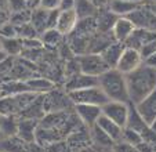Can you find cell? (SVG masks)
Masks as SVG:
<instances>
[{"mask_svg": "<svg viewBox=\"0 0 156 152\" xmlns=\"http://www.w3.org/2000/svg\"><path fill=\"white\" fill-rule=\"evenodd\" d=\"M127 90L131 104H138L156 89V68L142 64L136 71L126 75Z\"/></svg>", "mask_w": 156, "mask_h": 152, "instance_id": "obj_1", "label": "cell"}, {"mask_svg": "<svg viewBox=\"0 0 156 152\" xmlns=\"http://www.w3.org/2000/svg\"><path fill=\"white\" fill-rule=\"evenodd\" d=\"M98 86L102 89L109 100L130 103L126 75L116 68H109L106 72L98 76Z\"/></svg>", "mask_w": 156, "mask_h": 152, "instance_id": "obj_2", "label": "cell"}, {"mask_svg": "<svg viewBox=\"0 0 156 152\" xmlns=\"http://www.w3.org/2000/svg\"><path fill=\"white\" fill-rule=\"evenodd\" d=\"M71 97V101L73 104H90V105L102 107L109 101L106 94L100 86H93V87L82 89V90L71 91L68 93Z\"/></svg>", "mask_w": 156, "mask_h": 152, "instance_id": "obj_3", "label": "cell"}, {"mask_svg": "<svg viewBox=\"0 0 156 152\" xmlns=\"http://www.w3.org/2000/svg\"><path fill=\"white\" fill-rule=\"evenodd\" d=\"M80 72L91 76H100L109 69V65L105 62L101 54L97 53H86L82 56H76Z\"/></svg>", "mask_w": 156, "mask_h": 152, "instance_id": "obj_4", "label": "cell"}, {"mask_svg": "<svg viewBox=\"0 0 156 152\" xmlns=\"http://www.w3.org/2000/svg\"><path fill=\"white\" fill-rule=\"evenodd\" d=\"M75 104L71 101V97L65 90H51L44 94V112H61V111H73Z\"/></svg>", "mask_w": 156, "mask_h": 152, "instance_id": "obj_5", "label": "cell"}, {"mask_svg": "<svg viewBox=\"0 0 156 152\" xmlns=\"http://www.w3.org/2000/svg\"><path fill=\"white\" fill-rule=\"evenodd\" d=\"M127 17L131 20V22L134 24V27L137 29L156 32V13L153 10H151L149 7L145 6V3L141 4L138 9L134 10Z\"/></svg>", "mask_w": 156, "mask_h": 152, "instance_id": "obj_6", "label": "cell"}, {"mask_svg": "<svg viewBox=\"0 0 156 152\" xmlns=\"http://www.w3.org/2000/svg\"><path fill=\"white\" fill-rule=\"evenodd\" d=\"M102 109V115L109 119H112L119 126L126 127L127 125V118H129L130 111V103H123V101H112L109 100L106 104L101 107Z\"/></svg>", "mask_w": 156, "mask_h": 152, "instance_id": "obj_7", "label": "cell"}, {"mask_svg": "<svg viewBox=\"0 0 156 152\" xmlns=\"http://www.w3.org/2000/svg\"><path fill=\"white\" fill-rule=\"evenodd\" d=\"M142 64H144V60H142L141 54H140V50L134 49V47L126 46L120 56V58H119V61H118L116 69L120 71L124 75H127V73L136 71L137 68L141 67Z\"/></svg>", "mask_w": 156, "mask_h": 152, "instance_id": "obj_8", "label": "cell"}, {"mask_svg": "<svg viewBox=\"0 0 156 152\" xmlns=\"http://www.w3.org/2000/svg\"><path fill=\"white\" fill-rule=\"evenodd\" d=\"M93 86H98V76H91L86 75L83 72H77L66 78L64 83V90L66 93H71V91L82 90V89L93 87Z\"/></svg>", "mask_w": 156, "mask_h": 152, "instance_id": "obj_9", "label": "cell"}, {"mask_svg": "<svg viewBox=\"0 0 156 152\" xmlns=\"http://www.w3.org/2000/svg\"><path fill=\"white\" fill-rule=\"evenodd\" d=\"M73 111L80 119V122L86 127H93L97 123L98 118L102 115V109L98 105H90V104H75Z\"/></svg>", "mask_w": 156, "mask_h": 152, "instance_id": "obj_10", "label": "cell"}, {"mask_svg": "<svg viewBox=\"0 0 156 152\" xmlns=\"http://www.w3.org/2000/svg\"><path fill=\"white\" fill-rule=\"evenodd\" d=\"M77 22H79V15H77L75 9L59 11V17H58V22H57L55 29L66 38V36H69L75 31Z\"/></svg>", "mask_w": 156, "mask_h": 152, "instance_id": "obj_11", "label": "cell"}, {"mask_svg": "<svg viewBox=\"0 0 156 152\" xmlns=\"http://www.w3.org/2000/svg\"><path fill=\"white\" fill-rule=\"evenodd\" d=\"M37 119H28V118H18V130L17 136L25 143H36V132L39 129Z\"/></svg>", "mask_w": 156, "mask_h": 152, "instance_id": "obj_12", "label": "cell"}, {"mask_svg": "<svg viewBox=\"0 0 156 152\" xmlns=\"http://www.w3.org/2000/svg\"><path fill=\"white\" fill-rule=\"evenodd\" d=\"M95 27H97V32H102V33H109L112 32L113 25H115L118 15H115L111 10L106 7L98 9V13L95 14Z\"/></svg>", "mask_w": 156, "mask_h": 152, "instance_id": "obj_13", "label": "cell"}, {"mask_svg": "<svg viewBox=\"0 0 156 152\" xmlns=\"http://www.w3.org/2000/svg\"><path fill=\"white\" fill-rule=\"evenodd\" d=\"M134 105L140 112V115L145 119V122L151 125V122L156 118V89L148 94L144 100H141L138 104H134Z\"/></svg>", "mask_w": 156, "mask_h": 152, "instance_id": "obj_14", "label": "cell"}, {"mask_svg": "<svg viewBox=\"0 0 156 152\" xmlns=\"http://www.w3.org/2000/svg\"><path fill=\"white\" fill-rule=\"evenodd\" d=\"M134 31H136V27H134V24L131 22V20L129 17H119L116 20L115 25H113L112 35L116 42L126 43L127 39L133 35Z\"/></svg>", "mask_w": 156, "mask_h": 152, "instance_id": "obj_15", "label": "cell"}, {"mask_svg": "<svg viewBox=\"0 0 156 152\" xmlns=\"http://www.w3.org/2000/svg\"><path fill=\"white\" fill-rule=\"evenodd\" d=\"M90 132V138H91V144L98 148L101 152L102 151H108V149H112L113 147V140L101 129L98 125H94L93 127L88 129Z\"/></svg>", "mask_w": 156, "mask_h": 152, "instance_id": "obj_16", "label": "cell"}, {"mask_svg": "<svg viewBox=\"0 0 156 152\" xmlns=\"http://www.w3.org/2000/svg\"><path fill=\"white\" fill-rule=\"evenodd\" d=\"M0 151L2 152H30V144L21 140L18 136L0 138Z\"/></svg>", "mask_w": 156, "mask_h": 152, "instance_id": "obj_17", "label": "cell"}, {"mask_svg": "<svg viewBox=\"0 0 156 152\" xmlns=\"http://www.w3.org/2000/svg\"><path fill=\"white\" fill-rule=\"evenodd\" d=\"M95 125L100 126L101 129H102L104 132L109 136V137L112 138L113 143H118V141L122 140V136H123V129H124V127L119 126L118 123L113 122L112 119H109V118L101 115V116L98 118V120H97V123H95Z\"/></svg>", "mask_w": 156, "mask_h": 152, "instance_id": "obj_18", "label": "cell"}, {"mask_svg": "<svg viewBox=\"0 0 156 152\" xmlns=\"http://www.w3.org/2000/svg\"><path fill=\"white\" fill-rule=\"evenodd\" d=\"M124 47H126L124 43H120V42L115 40L101 53V56H102V58L105 60L106 64L109 65V68H116L118 61H119V58H120L122 53H123Z\"/></svg>", "mask_w": 156, "mask_h": 152, "instance_id": "obj_19", "label": "cell"}, {"mask_svg": "<svg viewBox=\"0 0 156 152\" xmlns=\"http://www.w3.org/2000/svg\"><path fill=\"white\" fill-rule=\"evenodd\" d=\"M27 83L30 91L36 94H47L55 89V83L50 78H43V76H33L27 80Z\"/></svg>", "mask_w": 156, "mask_h": 152, "instance_id": "obj_20", "label": "cell"}, {"mask_svg": "<svg viewBox=\"0 0 156 152\" xmlns=\"http://www.w3.org/2000/svg\"><path fill=\"white\" fill-rule=\"evenodd\" d=\"M126 127L136 130V132H138L140 134H142V133L149 127V125L145 122V119L140 115V112L137 111L136 105L131 104V103H130V111H129V118H127Z\"/></svg>", "mask_w": 156, "mask_h": 152, "instance_id": "obj_21", "label": "cell"}, {"mask_svg": "<svg viewBox=\"0 0 156 152\" xmlns=\"http://www.w3.org/2000/svg\"><path fill=\"white\" fill-rule=\"evenodd\" d=\"M2 50L9 57H18L24 53V42L18 36L15 38H3L2 36Z\"/></svg>", "mask_w": 156, "mask_h": 152, "instance_id": "obj_22", "label": "cell"}, {"mask_svg": "<svg viewBox=\"0 0 156 152\" xmlns=\"http://www.w3.org/2000/svg\"><path fill=\"white\" fill-rule=\"evenodd\" d=\"M47 18H48V10L43 9V7H37V9L32 10L30 24H32V27L36 29V32L39 33V36L44 31H47Z\"/></svg>", "mask_w": 156, "mask_h": 152, "instance_id": "obj_23", "label": "cell"}, {"mask_svg": "<svg viewBox=\"0 0 156 152\" xmlns=\"http://www.w3.org/2000/svg\"><path fill=\"white\" fill-rule=\"evenodd\" d=\"M141 4L133 3L129 0H113L111 4H108V9L118 17H127L130 15L134 10H137Z\"/></svg>", "mask_w": 156, "mask_h": 152, "instance_id": "obj_24", "label": "cell"}, {"mask_svg": "<svg viewBox=\"0 0 156 152\" xmlns=\"http://www.w3.org/2000/svg\"><path fill=\"white\" fill-rule=\"evenodd\" d=\"M0 130L3 137L17 136L18 116L17 115H0Z\"/></svg>", "mask_w": 156, "mask_h": 152, "instance_id": "obj_25", "label": "cell"}, {"mask_svg": "<svg viewBox=\"0 0 156 152\" xmlns=\"http://www.w3.org/2000/svg\"><path fill=\"white\" fill-rule=\"evenodd\" d=\"M39 38H40L43 46L48 47V49H57L58 46H61L65 36L61 35L57 29H47V31H44Z\"/></svg>", "mask_w": 156, "mask_h": 152, "instance_id": "obj_26", "label": "cell"}, {"mask_svg": "<svg viewBox=\"0 0 156 152\" xmlns=\"http://www.w3.org/2000/svg\"><path fill=\"white\" fill-rule=\"evenodd\" d=\"M79 20L83 18H90V17H95V14L98 13V9L90 0H76V6H75Z\"/></svg>", "mask_w": 156, "mask_h": 152, "instance_id": "obj_27", "label": "cell"}, {"mask_svg": "<svg viewBox=\"0 0 156 152\" xmlns=\"http://www.w3.org/2000/svg\"><path fill=\"white\" fill-rule=\"evenodd\" d=\"M120 141H124V143H129V144H131V145L138 147L144 140H142V136L138 132H136V130H133V129H129V127H124L123 136H122Z\"/></svg>", "mask_w": 156, "mask_h": 152, "instance_id": "obj_28", "label": "cell"}, {"mask_svg": "<svg viewBox=\"0 0 156 152\" xmlns=\"http://www.w3.org/2000/svg\"><path fill=\"white\" fill-rule=\"evenodd\" d=\"M14 64H15V57L7 56L3 61H0V82H4V80L9 79Z\"/></svg>", "mask_w": 156, "mask_h": 152, "instance_id": "obj_29", "label": "cell"}, {"mask_svg": "<svg viewBox=\"0 0 156 152\" xmlns=\"http://www.w3.org/2000/svg\"><path fill=\"white\" fill-rule=\"evenodd\" d=\"M30 14H32V10H24V11H18V13H12L10 24H12L14 27H21V25H25V24L30 22Z\"/></svg>", "mask_w": 156, "mask_h": 152, "instance_id": "obj_30", "label": "cell"}, {"mask_svg": "<svg viewBox=\"0 0 156 152\" xmlns=\"http://www.w3.org/2000/svg\"><path fill=\"white\" fill-rule=\"evenodd\" d=\"M155 53H156V40H151L140 47V54H141L144 62L147 61L151 56H153Z\"/></svg>", "mask_w": 156, "mask_h": 152, "instance_id": "obj_31", "label": "cell"}, {"mask_svg": "<svg viewBox=\"0 0 156 152\" xmlns=\"http://www.w3.org/2000/svg\"><path fill=\"white\" fill-rule=\"evenodd\" d=\"M112 151L113 152H140L136 145H131V144L124 143V141L115 143L112 147Z\"/></svg>", "mask_w": 156, "mask_h": 152, "instance_id": "obj_32", "label": "cell"}, {"mask_svg": "<svg viewBox=\"0 0 156 152\" xmlns=\"http://www.w3.org/2000/svg\"><path fill=\"white\" fill-rule=\"evenodd\" d=\"M59 17V9L48 10V18H47V29H55L57 22Z\"/></svg>", "mask_w": 156, "mask_h": 152, "instance_id": "obj_33", "label": "cell"}, {"mask_svg": "<svg viewBox=\"0 0 156 152\" xmlns=\"http://www.w3.org/2000/svg\"><path fill=\"white\" fill-rule=\"evenodd\" d=\"M9 6H10V9H11L12 13H18V11L28 10L27 0H9Z\"/></svg>", "mask_w": 156, "mask_h": 152, "instance_id": "obj_34", "label": "cell"}, {"mask_svg": "<svg viewBox=\"0 0 156 152\" xmlns=\"http://www.w3.org/2000/svg\"><path fill=\"white\" fill-rule=\"evenodd\" d=\"M59 2L61 0H40V7L46 10H54L59 7Z\"/></svg>", "mask_w": 156, "mask_h": 152, "instance_id": "obj_35", "label": "cell"}, {"mask_svg": "<svg viewBox=\"0 0 156 152\" xmlns=\"http://www.w3.org/2000/svg\"><path fill=\"white\" fill-rule=\"evenodd\" d=\"M76 6V0H61L59 2V11H65V10H72Z\"/></svg>", "mask_w": 156, "mask_h": 152, "instance_id": "obj_36", "label": "cell"}, {"mask_svg": "<svg viewBox=\"0 0 156 152\" xmlns=\"http://www.w3.org/2000/svg\"><path fill=\"white\" fill-rule=\"evenodd\" d=\"M27 4L29 10L37 9V7H40V0H27Z\"/></svg>", "mask_w": 156, "mask_h": 152, "instance_id": "obj_37", "label": "cell"}, {"mask_svg": "<svg viewBox=\"0 0 156 152\" xmlns=\"http://www.w3.org/2000/svg\"><path fill=\"white\" fill-rule=\"evenodd\" d=\"M93 4H94L97 9H102V7H106V3L105 0H90Z\"/></svg>", "mask_w": 156, "mask_h": 152, "instance_id": "obj_38", "label": "cell"}, {"mask_svg": "<svg viewBox=\"0 0 156 152\" xmlns=\"http://www.w3.org/2000/svg\"><path fill=\"white\" fill-rule=\"evenodd\" d=\"M145 64H148L149 67H153V68H156V53L153 54V56H151L149 58L145 61Z\"/></svg>", "mask_w": 156, "mask_h": 152, "instance_id": "obj_39", "label": "cell"}, {"mask_svg": "<svg viewBox=\"0 0 156 152\" xmlns=\"http://www.w3.org/2000/svg\"><path fill=\"white\" fill-rule=\"evenodd\" d=\"M149 127H151V129H152V130H153V132H156V118H155V119H153V120H152V122H151Z\"/></svg>", "mask_w": 156, "mask_h": 152, "instance_id": "obj_40", "label": "cell"}, {"mask_svg": "<svg viewBox=\"0 0 156 152\" xmlns=\"http://www.w3.org/2000/svg\"><path fill=\"white\" fill-rule=\"evenodd\" d=\"M6 53H4V51H3V50H0V61H3V60L4 58H6Z\"/></svg>", "mask_w": 156, "mask_h": 152, "instance_id": "obj_41", "label": "cell"}, {"mask_svg": "<svg viewBox=\"0 0 156 152\" xmlns=\"http://www.w3.org/2000/svg\"><path fill=\"white\" fill-rule=\"evenodd\" d=\"M129 2H133V3H138V4H144L147 0H129Z\"/></svg>", "mask_w": 156, "mask_h": 152, "instance_id": "obj_42", "label": "cell"}, {"mask_svg": "<svg viewBox=\"0 0 156 152\" xmlns=\"http://www.w3.org/2000/svg\"><path fill=\"white\" fill-rule=\"evenodd\" d=\"M112 2H113V0H105V3H106V6H108V4H111V3H112Z\"/></svg>", "mask_w": 156, "mask_h": 152, "instance_id": "obj_43", "label": "cell"}, {"mask_svg": "<svg viewBox=\"0 0 156 152\" xmlns=\"http://www.w3.org/2000/svg\"><path fill=\"white\" fill-rule=\"evenodd\" d=\"M0 50H2V35H0Z\"/></svg>", "mask_w": 156, "mask_h": 152, "instance_id": "obj_44", "label": "cell"}, {"mask_svg": "<svg viewBox=\"0 0 156 152\" xmlns=\"http://www.w3.org/2000/svg\"><path fill=\"white\" fill-rule=\"evenodd\" d=\"M102 152H113L112 149H108V151H102Z\"/></svg>", "mask_w": 156, "mask_h": 152, "instance_id": "obj_45", "label": "cell"}, {"mask_svg": "<svg viewBox=\"0 0 156 152\" xmlns=\"http://www.w3.org/2000/svg\"><path fill=\"white\" fill-rule=\"evenodd\" d=\"M0 138H3V134H2V130H0Z\"/></svg>", "mask_w": 156, "mask_h": 152, "instance_id": "obj_46", "label": "cell"}, {"mask_svg": "<svg viewBox=\"0 0 156 152\" xmlns=\"http://www.w3.org/2000/svg\"><path fill=\"white\" fill-rule=\"evenodd\" d=\"M0 152H2V151H0Z\"/></svg>", "mask_w": 156, "mask_h": 152, "instance_id": "obj_47", "label": "cell"}]
</instances>
